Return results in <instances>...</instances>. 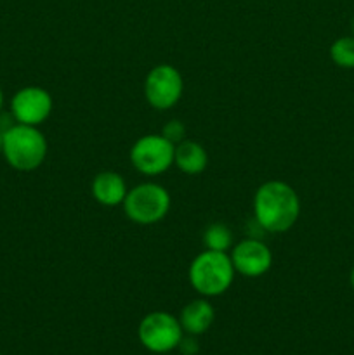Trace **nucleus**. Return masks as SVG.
<instances>
[{
	"instance_id": "nucleus-17",
	"label": "nucleus",
	"mask_w": 354,
	"mask_h": 355,
	"mask_svg": "<svg viewBox=\"0 0 354 355\" xmlns=\"http://www.w3.org/2000/svg\"><path fill=\"white\" fill-rule=\"evenodd\" d=\"M3 107V94H2V89H0V111H2Z\"/></svg>"
},
{
	"instance_id": "nucleus-18",
	"label": "nucleus",
	"mask_w": 354,
	"mask_h": 355,
	"mask_svg": "<svg viewBox=\"0 0 354 355\" xmlns=\"http://www.w3.org/2000/svg\"><path fill=\"white\" fill-rule=\"evenodd\" d=\"M349 279H351V286H353V290H354V269L351 270V277H349Z\"/></svg>"
},
{
	"instance_id": "nucleus-9",
	"label": "nucleus",
	"mask_w": 354,
	"mask_h": 355,
	"mask_svg": "<svg viewBox=\"0 0 354 355\" xmlns=\"http://www.w3.org/2000/svg\"><path fill=\"white\" fill-rule=\"evenodd\" d=\"M233 267L245 277H260L273 266V253L259 239H243L233 248Z\"/></svg>"
},
{
	"instance_id": "nucleus-10",
	"label": "nucleus",
	"mask_w": 354,
	"mask_h": 355,
	"mask_svg": "<svg viewBox=\"0 0 354 355\" xmlns=\"http://www.w3.org/2000/svg\"><path fill=\"white\" fill-rule=\"evenodd\" d=\"M128 189L125 180L117 172H101L92 180V196L103 207L124 205Z\"/></svg>"
},
{
	"instance_id": "nucleus-4",
	"label": "nucleus",
	"mask_w": 354,
	"mask_h": 355,
	"mask_svg": "<svg viewBox=\"0 0 354 355\" xmlns=\"http://www.w3.org/2000/svg\"><path fill=\"white\" fill-rule=\"evenodd\" d=\"M125 215L132 222L151 225L163 220L170 210V194L163 186L144 182L132 187L124 200Z\"/></svg>"
},
{
	"instance_id": "nucleus-2",
	"label": "nucleus",
	"mask_w": 354,
	"mask_h": 355,
	"mask_svg": "<svg viewBox=\"0 0 354 355\" xmlns=\"http://www.w3.org/2000/svg\"><path fill=\"white\" fill-rule=\"evenodd\" d=\"M2 155L12 168L31 172L44 163L47 141L37 127L16 123L2 132Z\"/></svg>"
},
{
	"instance_id": "nucleus-3",
	"label": "nucleus",
	"mask_w": 354,
	"mask_h": 355,
	"mask_svg": "<svg viewBox=\"0 0 354 355\" xmlns=\"http://www.w3.org/2000/svg\"><path fill=\"white\" fill-rule=\"evenodd\" d=\"M235 274L228 253L205 250L191 262L189 283L203 297H217L231 288Z\"/></svg>"
},
{
	"instance_id": "nucleus-15",
	"label": "nucleus",
	"mask_w": 354,
	"mask_h": 355,
	"mask_svg": "<svg viewBox=\"0 0 354 355\" xmlns=\"http://www.w3.org/2000/svg\"><path fill=\"white\" fill-rule=\"evenodd\" d=\"M162 135L167 139V141H170L172 144L177 146L179 142L184 141V137H186V125L179 120L169 121V123L163 127Z\"/></svg>"
},
{
	"instance_id": "nucleus-7",
	"label": "nucleus",
	"mask_w": 354,
	"mask_h": 355,
	"mask_svg": "<svg viewBox=\"0 0 354 355\" xmlns=\"http://www.w3.org/2000/svg\"><path fill=\"white\" fill-rule=\"evenodd\" d=\"M183 76L170 64L155 66L144 80L146 101L158 111L176 106L183 96Z\"/></svg>"
},
{
	"instance_id": "nucleus-6",
	"label": "nucleus",
	"mask_w": 354,
	"mask_h": 355,
	"mask_svg": "<svg viewBox=\"0 0 354 355\" xmlns=\"http://www.w3.org/2000/svg\"><path fill=\"white\" fill-rule=\"evenodd\" d=\"M139 338L151 352H170L183 340V326L169 312H151L139 324Z\"/></svg>"
},
{
	"instance_id": "nucleus-12",
	"label": "nucleus",
	"mask_w": 354,
	"mask_h": 355,
	"mask_svg": "<svg viewBox=\"0 0 354 355\" xmlns=\"http://www.w3.org/2000/svg\"><path fill=\"white\" fill-rule=\"evenodd\" d=\"M214 307L207 300L198 298V300L189 302L183 309L179 322L189 335H201L210 328V324L214 322Z\"/></svg>"
},
{
	"instance_id": "nucleus-16",
	"label": "nucleus",
	"mask_w": 354,
	"mask_h": 355,
	"mask_svg": "<svg viewBox=\"0 0 354 355\" xmlns=\"http://www.w3.org/2000/svg\"><path fill=\"white\" fill-rule=\"evenodd\" d=\"M179 347H180V350H183V352L186 354V355L196 354V350H198V345H196V342H194V340H191V338L180 340Z\"/></svg>"
},
{
	"instance_id": "nucleus-1",
	"label": "nucleus",
	"mask_w": 354,
	"mask_h": 355,
	"mask_svg": "<svg viewBox=\"0 0 354 355\" xmlns=\"http://www.w3.org/2000/svg\"><path fill=\"white\" fill-rule=\"evenodd\" d=\"M253 215L264 231L281 234L294 227L301 215V200L292 186L281 180H269L255 191Z\"/></svg>"
},
{
	"instance_id": "nucleus-5",
	"label": "nucleus",
	"mask_w": 354,
	"mask_h": 355,
	"mask_svg": "<svg viewBox=\"0 0 354 355\" xmlns=\"http://www.w3.org/2000/svg\"><path fill=\"white\" fill-rule=\"evenodd\" d=\"M176 144L162 134L144 135L130 149V163L142 175H160L174 165Z\"/></svg>"
},
{
	"instance_id": "nucleus-11",
	"label": "nucleus",
	"mask_w": 354,
	"mask_h": 355,
	"mask_svg": "<svg viewBox=\"0 0 354 355\" xmlns=\"http://www.w3.org/2000/svg\"><path fill=\"white\" fill-rule=\"evenodd\" d=\"M208 156L201 144L194 141H183L174 151V165L187 175H198L207 168Z\"/></svg>"
},
{
	"instance_id": "nucleus-14",
	"label": "nucleus",
	"mask_w": 354,
	"mask_h": 355,
	"mask_svg": "<svg viewBox=\"0 0 354 355\" xmlns=\"http://www.w3.org/2000/svg\"><path fill=\"white\" fill-rule=\"evenodd\" d=\"M330 58L337 66L346 69L354 68V37L337 38L330 47Z\"/></svg>"
},
{
	"instance_id": "nucleus-19",
	"label": "nucleus",
	"mask_w": 354,
	"mask_h": 355,
	"mask_svg": "<svg viewBox=\"0 0 354 355\" xmlns=\"http://www.w3.org/2000/svg\"><path fill=\"white\" fill-rule=\"evenodd\" d=\"M0 155H2V130H0Z\"/></svg>"
},
{
	"instance_id": "nucleus-20",
	"label": "nucleus",
	"mask_w": 354,
	"mask_h": 355,
	"mask_svg": "<svg viewBox=\"0 0 354 355\" xmlns=\"http://www.w3.org/2000/svg\"><path fill=\"white\" fill-rule=\"evenodd\" d=\"M353 33H354V19H353Z\"/></svg>"
},
{
	"instance_id": "nucleus-13",
	"label": "nucleus",
	"mask_w": 354,
	"mask_h": 355,
	"mask_svg": "<svg viewBox=\"0 0 354 355\" xmlns=\"http://www.w3.org/2000/svg\"><path fill=\"white\" fill-rule=\"evenodd\" d=\"M203 243L207 250H214V252H228L233 246V232L226 224L215 222V224L208 225L203 232Z\"/></svg>"
},
{
	"instance_id": "nucleus-8",
	"label": "nucleus",
	"mask_w": 354,
	"mask_h": 355,
	"mask_svg": "<svg viewBox=\"0 0 354 355\" xmlns=\"http://www.w3.org/2000/svg\"><path fill=\"white\" fill-rule=\"evenodd\" d=\"M52 97L42 87H24L14 94L10 113L17 123L38 127L52 113Z\"/></svg>"
}]
</instances>
